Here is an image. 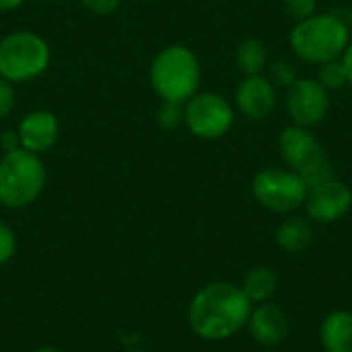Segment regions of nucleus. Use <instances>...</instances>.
<instances>
[{"instance_id": "b1692460", "label": "nucleus", "mask_w": 352, "mask_h": 352, "mask_svg": "<svg viewBox=\"0 0 352 352\" xmlns=\"http://www.w3.org/2000/svg\"><path fill=\"white\" fill-rule=\"evenodd\" d=\"M82 4L95 14H109L118 8L120 0H82Z\"/></svg>"}, {"instance_id": "aec40b11", "label": "nucleus", "mask_w": 352, "mask_h": 352, "mask_svg": "<svg viewBox=\"0 0 352 352\" xmlns=\"http://www.w3.org/2000/svg\"><path fill=\"white\" fill-rule=\"evenodd\" d=\"M157 120L163 128L173 130L184 122V103H173V101H163V105L159 107Z\"/></svg>"}, {"instance_id": "a878e982", "label": "nucleus", "mask_w": 352, "mask_h": 352, "mask_svg": "<svg viewBox=\"0 0 352 352\" xmlns=\"http://www.w3.org/2000/svg\"><path fill=\"white\" fill-rule=\"evenodd\" d=\"M21 4H23V0H0V10H12Z\"/></svg>"}, {"instance_id": "1a4fd4ad", "label": "nucleus", "mask_w": 352, "mask_h": 352, "mask_svg": "<svg viewBox=\"0 0 352 352\" xmlns=\"http://www.w3.org/2000/svg\"><path fill=\"white\" fill-rule=\"evenodd\" d=\"M330 107L328 91L316 78H297L287 89V109L297 126L311 128L320 124Z\"/></svg>"}, {"instance_id": "20e7f679", "label": "nucleus", "mask_w": 352, "mask_h": 352, "mask_svg": "<svg viewBox=\"0 0 352 352\" xmlns=\"http://www.w3.org/2000/svg\"><path fill=\"white\" fill-rule=\"evenodd\" d=\"M291 47L311 64L338 60L349 47V27L336 14H314L293 27Z\"/></svg>"}, {"instance_id": "2eb2a0df", "label": "nucleus", "mask_w": 352, "mask_h": 352, "mask_svg": "<svg viewBox=\"0 0 352 352\" xmlns=\"http://www.w3.org/2000/svg\"><path fill=\"white\" fill-rule=\"evenodd\" d=\"M314 241V227L309 221L301 217L287 219L278 229H276V243L280 250L289 254H299L307 250Z\"/></svg>"}, {"instance_id": "6e6552de", "label": "nucleus", "mask_w": 352, "mask_h": 352, "mask_svg": "<svg viewBox=\"0 0 352 352\" xmlns=\"http://www.w3.org/2000/svg\"><path fill=\"white\" fill-rule=\"evenodd\" d=\"M184 122L198 138L214 140L225 136L233 126V109L217 93H196L186 101Z\"/></svg>"}, {"instance_id": "393cba45", "label": "nucleus", "mask_w": 352, "mask_h": 352, "mask_svg": "<svg viewBox=\"0 0 352 352\" xmlns=\"http://www.w3.org/2000/svg\"><path fill=\"white\" fill-rule=\"evenodd\" d=\"M342 66H344V70H346L349 85H352V43H349V47H346L344 54H342Z\"/></svg>"}, {"instance_id": "4468645a", "label": "nucleus", "mask_w": 352, "mask_h": 352, "mask_svg": "<svg viewBox=\"0 0 352 352\" xmlns=\"http://www.w3.org/2000/svg\"><path fill=\"white\" fill-rule=\"evenodd\" d=\"M320 340L326 352H352L351 311H332L322 322Z\"/></svg>"}, {"instance_id": "9b49d317", "label": "nucleus", "mask_w": 352, "mask_h": 352, "mask_svg": "<svg viewBox=\"0 0 352 352\" xmlns=\"http://www.w3.org/2000/svg\"><path fill=\"white\" fill-rule=\"evenodd\" d=\"M235 101L239 111L248 120H264L272 113L276 105V91L274 85L268 80V76L252 74L239 82Z\"/></svg>"}, {"instance_id": "5701e85b", "label": "nucleus", "mask_w": 352, "mask_h": 352, "mask_svg": "<svg viewBox=\"0 0 352 352\" xmlns=\"http://www.w3.org/2000/svg\"><path fill=\"white\" fill-rule=\"evenodd\" d=\"M14 107V89L12 82L0 76V120H4Z\"/></svg>"}, {"instance_id": "bb28decb", "label": "nucleus", "mask_w": 352, "mask_h": 352, "mask_svg": "<svg viewBox=\"0 0 352 352\" xmlns=\"http://www.w3.org/2000/svg\"><path fill=\"white\" fill-rule=\"evenodd\" d=\"M33 352H60V351H56V349H50V346H43V349H37V351H33Z\"/></svg>"}, {"instance_id": "ddd939ff", "label": "nucleus", "mask_w": 352, "mask_h": 352, "mask_svg": "<svg viewBox=\"0 0 352 352\" xmlns=\"http://www.w3.org/2000/svg\"><path fill=\"white\" fill-rule=\"evenodd\" d=\"M248 328H250L252 338L258 344L276 346L289 334V318L280 307L266 301V303H260L258 307H252Z\"/></svg>"}, {"instance_id": "f8f14e48", "label": "nucleus", "mask_w": 352, "mask_h": 352, "mask_svg": "<svg viewBox=\"0 0 352 352\" xmlns=\"http://www.w3.org/2000/svg\"><path fill=\"white\" fill-rule=\"evenodd\" d=\"M58 132H60V126H58L56 116L52 111L37 109V111L27 113L21 120L16 136H19V144L23 148L39 155V153L50 151L56 144Z\"/></svg>"}, {"instance_id": "423d86ee", "label": "nucleus", "mask_w": 352, "mask_h": 352, "mask_svg": "<svg viewBox=\"0 0 352 352\" xmlns=\"http://www.w3.org/2000/svg\"><path fill=\"white\" fill-rule=\"evenodd\" d=\"M50 66V45L31 31L8 33L0 41V76L8 82H25Z\"/></svg>"}, {"instance_id": "7ed1b4c3", "label": "nucleus", "mask_w": 352, "mask_h": 352, "mask_svg": "<svg viewBox=\"0 0 352 352\" xmlns=\"http://www.w3.org/2000/svg\"><path fill=\"white\" fill-rule=\"evenodd\" d=\"M45 188V167L39 155L19 146L0 159V204L25 208L33 204Z\"/></svg>"}, {"instance_id": "6ab92c4d", "label": "nucleus", "mask_w": 352, "mask_h": 352, "mask_svg": "<svg viewBox=\"0 0 352 352\" xmlns=\"http://www.w3.org/2000/svg\"><path fill=\"white\" fill-rule=\"evenodd\" d=\"M268 80L274 85V87H283V89H289L295 80H297V72L295 68L285 62V60H276L268 66Z\"/></svg>"}, {"instance_id": "412c9836", "label": "nucleus", "mask_w": 352, "mask_h": 352, "mask_svg": "<svg viewBox=\"0 0 352 352\" xmlns=\"http://www.w3.org/2000/svg\"><path fill=\"white\" fill-rule=\"evenodd\" d=\"M285 10L291 19L305 21L316 14L318 10V0H285Z\"/></svg>"}, {"instance_id": "f03ea898", "label": "nucleus", "mask_w": 352, "mask_h": 352, "mask_svg": "<svg viewBox=\"0 0 352 352\" xmlns=\"http://www.w3.org/2000/svg\"><path fill=\"white\" fill-rule=\"evenodd\" d=\"M151 85L163 101L186 103L200 85V62L186 45L161 50L151 64Z\"/></svg>"}, {"instance_id": "39448f33", "label": "nucleus", "mask_w": 352, "mask_h": 352, "mask_svg": "<svg viewBox=\"0 0 352 352\" xmlns=\"http://www.w3.org/2000/svg\"><path fill=\"white\" fill-rule=\"evenodd\" d=\"M278 148L289 165L307 188L324 184L334 177L332 163L328 161L320 140L303 126H289L278 136Z\"/></svg>"}, {"instance_id": "dca6fc26", "label": "nucleus", "mask_w": 352, "mask_h": 352, "mask_svg": "<svg viewBox=\"0 0 352 352\" xmlns=\"http://www.w3.org/2000/svg\"><path fill=\"white\" fill-rule=\"evenodd\" d=\"M276 287H278L276 272L268 266H258L248 272V276L243 278L241 291L245 293L252 305L254 303L260 305V303H266L276 293Z\"/></svg>"}, {"instance_id": "a211bd4d", "label": "nucleus", "mask_w": 352, "mask_h": 352, "mask_svg": "<svg viewBox=\"0 0 352 352\" xmlns=\"http://www.w3.org/2000/svg\"><path fill=\"white\" fill-rule=\"evenodd\" d=\"M326 91H336V89H342L349 78H346V70L342 66V60H330V62H324L320 64V70H318V78H316Z\"/></svg>"}, {"instance_id": "f257e3e1", "label": "nucleus", "mask_w": 352, "mask_h": 352, "mask_svg": "<svg viewBox=\"0 0 352 352\" xmlns=\"http://www.w3.org/2000/svg\"><path fill=\"white\" fill-rule=\"evenodd\" d=\"M250 314L252 303L241 287L233 283H210L194 295L188 320L196 336L219 342L248 326Z\"/></svg>"}, {"instance_id": "f3484780", "label": "nucleus", "mask_w": 352, "mask_h": 352, "mask_svg": "<svg viewBox=\"0 0 352 352\" xmlns=\"http://www.w3.org/2000/svg\"><path fill=\"white\" fill-rule=\"evenodd\" d=\"M235 62L237 68L245 74H262V70L268 66V52L266 45L260 39H245L243 43H239L237 54H235Z\"/></svg>"}, {"instance_id": "4be33fe9", "label": "nucleus", "mask_w": 352, "mask_h": 352, "mask_svg": "<svg viewBox=\"0 0 352 352\" xmlns=\"http://www.w3.org/2000/svg\"><path fill=\"white\" fill-rule=\"evenodd\" d=\"M14 252H16V237L12 229L4 221H0V266L6 264L14 256Z\"/></svg>"}, {"instance_id": "0eeeda50", "label": "nucleus", "mask_w": 352, "mask_h": 352, "mask_svg": "<svg viewBox=\"0 0 352 352\" xmlns=\"http://www.w3.org/2000/svg\"><path fill=\"white\" fill-rule=\"evenodd\" d=\"M252 190H254V198L266 210L287 214L305 204L309 188L295 171L268 167L256 173L252 182Z\"/></svg>"}, {"instance_id": "9d476101", "label": "nucleus", "mask_w": 352, "mask_h": 352, "mask_svg": "<svg viewBox=\"0 0 352 352\" xmlns=\"http://www.w3.org/2000/svg\"><path fill=\"white\" fill-rule=\"evenodd\" d=\"M307 214L316 223H334L342 219L352 206L351 188L338 179H328L307 190Z\"/></svg>"}]
</instances>
